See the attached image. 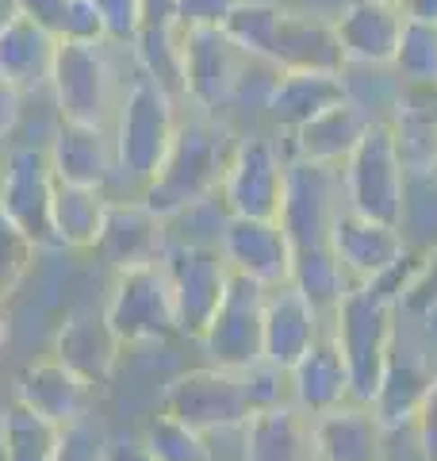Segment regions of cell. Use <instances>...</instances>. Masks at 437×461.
Wrapping results in <instances>:
<instances>
[{
	"mask_svg": "<svg viewBox=\"0 0 437 461\" xmlns=\"http://www.w3.org/2000/svg\"><path fill=\"white\" fill-rule=\"evenodd\" d=\"M235 127L218 115H181L177 135H173L157 173L138 189V200L165 223L188 208L208 204L223 189V173L230 154H235Z\"/></svg>",
	"mask_w": 437,
	"mask_h": 461,
	"instance_id": "cell-1",
	"label": "cell"
},
{
	"mask_svg": "<svg viewBox=\"0 0 437 461\" xmlns=\"http://www.w3.org/2000/svg\"><path fill=\"white\" fill-rule=\"evenodd\" d=\"M399 285L403 269L372 285H349V293L330 312V335L342 346L349 377H353V400L361 403L376 400L388 357L399 342Z\"/></svg>",
	"mask_w": 437,
	"mask_h": 461,
	"instance_id": "cell-2",
	"label": "cell"
},
{
	"mask_svg": "<svg viewBox=\"0 0 437 461\" xmlns=\"http://www.w3.org/2000/svg\"><path fill=\"white\" fill-rule=\"evenodd\" d=\"M177 127H181V100L135 69V77L127 81L123 100L111 120L120 177L135 181V189H142L157 173V166H162Z\"/></svg>",
	"mask_w": 437,
	"mask_h": 461,
	"instance_id": "cell-3",
	"label": "cell"
},
{
	"mask_svg": "<svg viewBox=\"0 0 437 461\" xmlns=\"http://www.w3.org/2000/svg\"><path fill=\"white\" fill-rule=\"evenodd\" d=\"M115 50L127 47H115V42H69V39L58 42L50 96L62 120L111 127L115 108H120L127 89V81L120 77Z\"/></svg>",
	"mask_w": 437,
	"mask_h": 461,
	"instance_id": "cell-4",
	"label": "cell"
},
{
	"mask_svg": "<svg viewBox=\"0 0 437 461\" xmlns=\"http://www.w3.org/2000/svg\"><path fill=\"white\" fill-rule=\"evenodd\" d=\"M338 173H342V196H345L349 212L403 227L411 173H406L403 158H399L396 135H391L388 120L369 123V131L361 135V142L342 162Z\"/></svg>",
	"mask_w": 437,
	"mask_h": 461,
	"instance_id": "cell-5",
	"label": "cell"
},
{
	"mask_svg": "<svg viewBox=\"0 0 437 461\" xmlns=\"http://www.w3.org/2000/svg\"><path fill=\"white\" fill-rule=\"evenodd\" d=\"M250 58L223 27H181V85L192 112L218 115L235 104L238 85L250 74Z\"/></svg>",
	"mask_w": 437,
	"mask_h": 461,
	"instance_id": "cell-6",
	"label": "cell"
},
{
	"mask_svg": "<svg viewBox=\"0 0 437 461\" xmlns=\"http://www.w3.org/2000/svg\"><path fill=\"white\" fill-rule=\"evenodd\" d=\"M281 139L265 131L238 135L223 173V189H218L227 215H245V220H276L281 215L288 177V142Z\"/></svg>",
	"mask_w": 437,
	"mask_h": 461,
	"instance_id": "cell-7",
	"label": "cell"
},
{
	"mask_svg": "<svg viewBox=\"0 0 437 461\" xmlns=\"http://www.w3.org/2000/svg\"><path fill=\"white\" fill-rule=\"evenodd\" d=\"M104 320L123 346L177 339L181 327H177V304H173V285H169L165 262L115 273Z\"/></svg>",
	"mask_w": 437,
	"mask_h": 461,
	"instance_id": "cell-8",
	"label": "cell"
},
{
	"mask_svg": "<svg viewBox=\"0 0 437 461\" xmlns=\"http://www.w3.org/2000/svg\"><path fill=\"white\" fill-rule=\"evenodd\" d=\"M265 296L269 288L261 281L230 269L227 293L218 300L208 330L200 335V346L208 350L211 366L250 369L265 362Z\"/></svg>",
	"mask_w": 437,
	"mask_h": 461,
	"instance_id": "cell-9",
	"label": "cell"
},
{
	"mask_svg": "<svg viewBox=\"0 0 437 461\" xmlns=\"http://www.w3.org/2000/svg\"><path fill=\"white\" fill-rule=\"evenodd\" d=\"M345 208L342 196V173L334 166H318L308 158H291L288 154V177H284V200L276 223L284 227V235L296 250L326 247L334 215Z\"/></svg>",
	"mask_w": 437,
	"mask_h": 461,
	"instance_id": "cell-10",
	"label": "cell"
},
{
	"mask_svg": "<svg viewBox=\"0 0 437 461\" xmlns=\"http://www.w3.org/2000/svg\"><path fill=\"white\" fill-rule=\"evenodd\" d=\"M54 200V169L47 147L31 142H8L4 173H0V212L16 223L39 250H62L50 220Z\"/></svg>",
	"mask_w": 437,
	"mask_h": 461,
	"instance_id": "cell-11",
	"label": "cell"
},
{
	"mask_svg": "<svg viewBox=\"0 0 437 461\" xmlns=\"http://www.w3.org/2000/svg\"><path fill=\"white\" fill-rule=\"evenodd\" d=\"M162 411L200 430V435H208V430H218V427H242L254 408H250V396H245L242 369L203 366L169 381L162 396Z\"/></svg>",
	"mask_w": 437,
	"mask_h": 461,
	"instance_id": "cell-12",
	"label": "cell"
},
{
	"mask_svg": "<svg viewBox=\"0 0 437 461\" xmlns=\"http://www.w3.org/2000/svg\"><path fill=\"white\" fill-rule=\"evenodd\" d=\"M165 269L173 285V304H177V327L184 339H196L208 330L211 315L230 285V266L218 242H181L165 250Z\"/></svg>",
	"mask_w": 437,
	"mask_h": 461,
	"instance_id": "cell-13",
	"label": "cell"
},
{
	"mask_svg": "<svg viewBox=\"0 0 437 461\" xmlns=\"http://www.w3.org/2000/svg\"><path fill=\"white\" fill-rule=\"evenodd\" d=\"M330 250H334V258H338V266L349 277V285L384 281V277H391V273H399L403 262L411 258V247H406V239H403V227L369 220V215H357L349 208H342L338 215H334Z\"/></svg>",
	"mask_w": 437,
	"mask_h": 461,
	"instance_id": "cell-14",
	"label": "cell"
},
{
	"mask_svg": "<svg viewBox=\"0 0 437 461\" xmlns=\"http://www.w3.org/2000/svg\"><path fill=\"white\" fill-rule=\"evenodd\" d=\"M165 227L169 223L162 215H154L138 196L111 200L93 250L104 258L115 273L138 269V266H157V262H165V250H169Z\"/></svg>",
	"mask_w": 437,
	"mask_h": 461,
	"instance_id": "cell-15",
	"label": "cell"
},
{
	"mask_svg": "<svg viewBox=\"0 0 437 461\" xmlns=\"http://www.w3.org/2000/svg\"><path fill=\"white\" fill-rule=\"evenodd\" d=\"M218 250L227 266L254 277L265 288L291 281V242L276 220H245V215H227L218 230Z\"/></svg>",
	"mask_w": 437,
	"mask_h": 461,
	"instance_id": "cell-16",
	"label": "cell"
},
{
	"mask_svg": "<svg viewBox=\"0 0 437 461\" xmlns=\"http://www.w3.org/2000/svg\"><path fill=\"white\" fill-rule=\"evenodd\" d=\"M47 158H50L54 181H66V185H85V189L108 193V185L120 177L111 127L62 120L47 142Z\"/></svg>",
	"mask_w": 437,
	"mask_h": 461,
	"instance_id": "cell-17",
	"label": "cell"
},
{
	"mask_svg": "<svg viewBox=\"0 0 437 461\" xmlns=\"http://www.w3.org/2000/svg\"><path fill=\"white\" fill-rule=\"evenodd\" d=\"M342 100H349L342 69L338 74L334 69H276L261 112L281 135H291L296 127L323 115L334 104H342Z\"/></svg>",
	"mask_w": 437,
	"mask_h": 461,
	"instance_id": "cell-18",
	"label": "cell"
},
{
	"mask_svg": "<svg viewBox=\"0 0 437 461\" xmlns=\"http://www.w3.org/2000/svg\"><path fill=\"white\" fill-rule=\"evenodd\" d=\"M403 8L388 0H349L334 16L345 66H391L403 35Z\"/></svg>",
	"mask_w": 437,
	"mask_h": 461,
	"instance_id": "cell-19",
	"label": "cell"
},
{
	"mask_svg": "<svg viewBox=\"0 0 437 461\" xmlns=\"http://www.w3.org/2000/svg\"><path fill=\"white\" fill-rule=\"evenodd\" d=\"M315 423V454L318 461H384L388 457V427L372 403L345 400L323 415H311Z\"/></svg>",
	"mask_w": 437,
	"mask_h": 461,
	"instance_id": "cell-20",
	"label": "cell"
},
{
	"mask_svg": "<svg viewBox=\"0 0 437 461\" xmlns=\"http://www.w3.org/2000/svg\"><path fill=\"white\" fill-rule=\"evenodd\" d=\"M323 312H318L296 285H276L265 296V362L291 369L311 346L323 339Z\"/></svg>",
	"mask_w": 437,
	"mask_h": 461,
	"instance_id": "cell-21",
	"label": "cell"
},
{
	"mask_svg": "<svg viewBox=\"0 0 437 461\" xmlns=\"http://www.w3.org/2000/svg\"><path fill=\"white\" fill-rule=\"evenodd\" d=\"M120 354H123V342L115 339V330L108 327L104 312L77 308L54 335V362L73 369L93 388H104L111 381Z\"/></svg>",
	"mask_w": 437,
	"mask_h": 461,
	"instance_id": "cell-22",
	"label": "cell"
},
{
	"mask_svg": "<svg viewBox=\"0 0 437 461\" xmlns=\"http://www.w3.org/2000/svg\"><path fill=\"white\" fill-rule=\"evenodd\" d=\"M269 62L276 69H334V74L345 69L342 39L334 32V20L281 5Z\"/></svg>",
	"mask_w": 437,
	"mask_h": 461,
	"instance_id": "cell-23",
	"label": "cell"
},
{
	"mask_svg": "<svg viewBox=\"0 0 437 461\" xmlns=\"http://www.w3.org/2000/svg\"><path fill=\"white\" fill-rule=\"evenodd\" d=\"M12 400L23 403L27 411H35L39 420H47L54 427H66V423H77L89 415V403H93V384L81 381L73 369H66L62 362H39V366H27L16 388H12Z\"/></svg>",
	"mask_w": 437,
	"mask_h": 461,
	"instance_id": "cell-24",
	"label": "cell"
},
{
	"mask_svg": "<svg viewBox=\"0 0 437 461\" xmlns=\"http://www.w3.org/2000/svg\"><path fill=\"white\" fill-rule=\"evenodd\" d=\"M391 135L411 177L437 173V85H399L391 104Z\"/></svg>",
	"mask_w": 437,
	"mask_h": 461,
	"instance_id": "cell-25",
	"label": "cell"
},
{
	"mask_svg": "<svg viewBox=\"0 0 437 461\" xmlns=\"http://www.w3.org/2000/svg\"><path fill=\"white\" fill-rule=\"evenodd\" d=\"M242 461H318L315 423L296 403H272L254 411L242 427Z\"/></svg>",
	"mask_w": 437,
	"mask_h": 461,
	"instance_id": "cell-26",
	"label": "cell"
},
{
	"mask_svg": "<svg viewBox=\"0 0 437 461\" xmlns=\"http://www.w3.org/2000/svg\"><path fill=\"white\" fill-rule=\"evenodd\" d=\"M288 381H291V403L308 415H323L338 408V403L353 400V377H349L345 354L330 330H323V339L288 369Z\"/></svg>",
	"mask_w": 437,
	"mask_h": 461,
	"instance_id": "cell-27",
	"label": "cell"
},
{
	"mask_svg": "<svg viewBox=\"0 0 437 461\" xmlns=\"http://www.w3.org/2000/svg\"><path fill=\"white\" fill-rule=\"evenodd\" d=\"M369 123H372V115L364 112L361 104H353V100H342V104H334L323 115H315V120L296 127V131H291L284 142H288L291 158H308V162L342 169V162L353 154L361 135L369 131Z\"/></svg>",
	"mask_w": 437,
	"mask_h": 461,
	"instance_id": "cell-28",
	"label": "cell"
},
{
	"mask_svg": "<svg viewBox=\"0 0 437 461\" xmlns=\"http://www.w3.org/2000/svg\"><path fill=\"white\" fill-rule=\"evenodd\" d=\"M433 377H437V369L426 362V354H418L415 346L396 342V350L388 357V369H384V381L372 400V411L380 415V423L388 430L411 427L422 400H426V393L433 388Z\"/></svg>",
	"mask_w": 437,
	"mask_h": 461,
	"instance_id": "cell-29",
	"label": "cell"
},
{
	"mask_svg": "<svg viewBox=\"0 0 437 461\" xmlns=\"http://www.w3.org/2000/svg\"><path fill=\"white\" fill-rule=\"evenodd\" d=\"M58 39L47 27H39L35 20L16 16L4 32H0V74L8 81H16L23 93H47L50 74H54V58H58Z\"/></svg>",
	"mask_w": 437,
	"mask_h": 461,
	"instance_id": "cell-30",
	"label": "cell"
},
{
	"mask_svg": "<svg viewBox=\"0 0 437 461\" xmlns=\"http://www.w3.org/2000/svg\"><path fill=\"white\" fill-rule=\"evenodd\" d=\"M111 196L104 189H85V185H66L54 181V200H50V220L54 235L66 250H93L104 227Z\"/></svg>",
	"mask_w": 437,
	"mask_h": 461,
	"instance_id": "cell-31",
	"label": "cell"
},
{
	"mask_svg": "<svg viewBox=\"0 0 437 461\" xmlns=\"http://www.w3.org/2000/svg\"><path fill=\"white\" fill-rule=\"evenodd\" d=\"M130 66L157 81L165 93H173L184 104V85H181V23H146L127 47Z\"/></svg>",
	"mask_w": 437,
	"mask_h": 461,
	"instance_id": "cell-32",
	"label": "cell"
},
{
	"mask_svg": "<svg viewBox=\"0 0 437 461\" xmlns=\"http://www.w3.org/2000/svg\"><path fill=\"white\" fill-rule=\"evenodd\" d=\"M291 285H296L323 315H330L338 308V300L349 293V277L342 273L330 242L326 247H311V250L291 254Z\"/></svg>",
	"mask_w": 437,
	"mask_h": 461,
	"instance_id": "cell-33",
	"label": "cell"
},
{
	"mask_svg": "<svg viewBox=\"0 0 437 461\" xmlns=\"http://www.w3.org/2000/svg\"><path fill=\"white\" fill-rule=\"evenodd\" d=\"M0 442H4L8 461H54L58 427L12 400L8 411L0 415Z\"/></svg>",
	"mask_w": 437,
	"mask_h": 461,
	"instance_id": "cell-34",
	"label": "cell"
},
{
	"mask_svg": "<svg viewBox=\"0 0 437 461\" xmlns=\"http://www.w3.org/2000/svg\"><path fill=\"white\" fill-rule=\"evenodd\" d=\"M142 450L154 461H211L208 438L188 423L173 420L169 411H157L142 430Z\"/></svg>",
	"mask_w": 437,
	"mask_h": 461,
	"instance_id": "cell-35",
	"label": "cell"
},
{
	"mask_svg": "<svg viewBox=\"0 0 437 461\" xmlns=\"http://www.w3.org/2000/svg\"><path fill=\"white\" fill-rule=\"evenodd\" d=\"M391 69L403 85H437V23L406 20Z\"/></svg>",
	"mask_w": 437,
	"mask_h": 461,
	"instance_id": "cell-36",
	"label": "cell"
},
{
	"mask_svg": "<svg viewBox=\"0 0 437 461\" xmlns=\"http://www.w3.org/2000/svg\"><path fill=\"white\" fill-rule=\"evenodd\" d=\"M276 20H281V0H245V5H238L227 16L223 32L235 39L250 58H257V62H269Z\"/></svg>",
	"mask_w": 437,
	"mask_h": 461,
	"instance_id": "cell-37",
	"label": "cell"
},
{
	"mask_svg": "<svg viewBox=\"0 0 437 461\" xmlns=\"http://www.w3.org/2000/svg\"><path fill=\"white\" fill-rule=\"evenodd\" d=\"M35 242L0 212V300H8L27 277V269L35 262Z\"/></svg>",
	"mask_w": 437,
	"mask_h": 461,
	"instance_id": "cell-38",
	"label": "cell"
},
{
	"mask_svg": "<svg viewBox=\"0 0 437 461\" xmlns=\"http://www.w3.org/2000/svg\"><path fill=\"white\" fill-rule=\"evenodd\" d=\"M399 304L415 315H437V247L426 250V258L406 273L399 285Z\"/></svg>",
	"mask_w": 437,
	"mask_h": 461,
	"instance_id": "cell-39",
	"label": "cell"
},
{
	"mask_svg": "<svg viewBox=\"0 0 437 461\" xmlns=\"http://www.w3.org/2000/svg\"><path fill=\"white\" fill-rule=\"evenodd\" d=\"M54 461H111V457H108L104 435L89 420H77V423L58 427Z\"/></svg>",
	"mask_w": 437,
	"mask_h": 461,
	"instance_id": "cell-40",
	"label": "cell"
},
{
	"mask_svg": "<svg viewBox=\"0 0 437 461\" xmlns=\"http://www.w3.org/2000/svg\"><path fill=\"white\" fill-rule=\"evenodd\" d=\"M242 381H245V396H250V408H272V403H288L291 400V381H288V369H276L269 362H257L250 369H242ZM250 411V415H254Z\"/></svg>",
	"mask_w": 437,
	"mask_h": 461,
	"instance_id": "cell-41",
	"label": "cell"
},
{
	"mask_svg": "<svg viewBox=\"0 0 437 461\" xmlns=\"http://www.w3.org/2000/svg\"><path fill=\"white\" fill-rule=\"evenodd\" d=\"M100 20H104V39L115 47H130L135 35L146 27V5L142 0H96Z\"/></svg>",
	"mask_w": 437,
	"mask_h": 461,
	"instance_id": "cell-42",
	"label": "cell"
},
{
	"mask_svg": "<svg viewBox=\"0 0 437 461\" xmlns=\"http://www.w3.org/2000/svg\"><path fill=\"white\" fill-rule=\"evenodd\" d=\"M58 39H69V42H108L96 0H69L66 23H62V35H58Z\"/></svg>",
	"mask_w": 437,
	"mask_h": 461,
	"instance_id": "cell-43",
	"label": "cell"
},
{
	"mask_svg": "<svg viewBox=\"0 0 437 461\" xmlns=\"http://www.w3.org/2000/svg\"><path fill=\"white\" fill-rule=\"evenodd\" d=\"M245 0H177L181 27H223L227 16Z\"/></svg>",
	"mask_w": 437,
	"mask_h": 461,
	"instance_id": "cell-44",
	"label": "cell"
},
{
	"mask_svg": "<svg viewBox=\"0 0 437 461\" xmlns=\"http://www.w3.org/2000/svg\"><path fill=\"white\" fill-rule=\"evenodd\" d=\"M27 100L31 93H23L16 81H8L0 74V142H12L23 127V115H27Z\"/></svg>",
	"mask_w": 437,
	"mask_h": 461,
	"instance_id": "cell-45",
	"label": "cell"
},
{
	"mask_svg": "<svg viewBox=\"0 0 437 461\" xmlns=\"http://www.w3.org/2000/svg\"><path fill=\"white\" fill-rule=\"evenodd\" d=\"M415 446H418V454L426 457V461H437V377H433V388L426 393V400H422V408L415 415Z\"/></svg>",
	"mask_w": 437,
	"mask_h": 461,
	"instance_id": "cell-46",
	"label": "cell"
},
{
	"mask_svg": "<svg viewBox=\"0 0 437 461\" xmlns=\"http://www.w3.org/2000/svg\"><path fill=\"white\" fill-rule=\"evenodd\" d=\"M16 5H20V16L35 20L39 27H47V32H54V35H62L69 0H16Z\"/></svg>",
	"mask_w": 437,
	"mask_h": 461,
	"instance_id": "cell-47",
	"label": "cell"
},
{
	"mask_svg": "<svg viewBox=\"0 0 437 461\" xmlns=\"http://www.w3.org/2000/svg\"><path fill=\"white\" fill-rule=\"evenodd\" d=\"M281 5L299 8V12H311V16H326V20H334V16H338V12L349 5V0H281Z\"/></svg>",
	"mask_w": 437,
	"mask_h": 461,
	"instance_id": "cell-48",
	"label": "cell"
},
{
	"mask_svg": "<svg viewBox=\"0 0 437 461\" xmlns=\"http://www.w3.org/2000/svg\"><path fill=\"white\" fill-rule=\"evenodd\" d=\"M403 16L418 23H437V0H399Z\"/></svg>",
	"mask_w": 437,
	"mask_h": 461,
	"instance_id": "cell-49",
	"label": "cell"
},
{
	"mask_svg": "<svg viewBox=\"0 0 437 461\" xmlns=\"http://www.w3.org/2000/svg\"><path fill=\"white\" fill-rule=\"evenodd\" d=\"M146 23H177V0H142Z\"/></svg>",
	"mask_w": 437,
	"mask_h": 461,
	"instance_id": "cell-50",
	"label": "cell"
},
{
	"mask_svg": "<svg viewBox=\"0 0 437 461\" xmlns=\"http://www.w3.org/2000/svg\"><path fill=\"white\" fill-rule=\"evenodd\" d=\"M16 16H20V5H16V0H0V32H4V27L16 20Z\"/></svg>",
	"mask_w": 437,
	"mask_h": 461,
	"instance_id": "cell-51",
	"label": "cell"
},
{
	"mask_svg": "<svg viewBox=\"0 0 437 461\" xmlns=\"http://www.w3.org/2000/svg\"><path fill=\"white\" fill-rule=\"evenodd\" d=\"M12 323V315H8V308H4V300H0V350H4V342H8V327Z\"/></svg>",
	"mask_w": 437,
	"mask_h": 461,
	"instance_id": "cell-52",
	"label": "cell"
},
{
	"mask_svg": "<svg viewBox=\"0 0 437 461\" xmlns=\"http://www.w3.org/2000/svg\"><path fill=\"white\" fill-rule=\"evenodd\" d=\"M115 461H154V457H150V454H146V450H142V446H135V450H123V454H120V457H115Z\"/></svg>",
	"mask_w": 437,
	"mask_h": 461,
	"instance_id": "cell-53",
	"label": "cell"
},
{
	"mask_svg": "<svg viewBox=\"0 0 437 461\" xmlns=\"http://www.w3.org/2000/svg\"><path fill=\"white\" fill-rule=\"evenodd\" d=\"M4 154H8V142H0V173H4Z\"/></svg>",
	"mask_w": 437,
	"mask_h": 461,
	"instance_id": "cell-54",
	"label": "cell"
},
{
	"mask_svg": "<svg viewBox=\"0 0 437 461\" xmlns=\"http://www.w3.org/2000/svg\"><path fill=\"white\" fill-rule=\"evenodd\" d=\"M0 461H8V457H4V442H0Z\"/></svg>",
	"mask_w": 437,
	"mask_h": 461,
	"instance_id": "cell-55",
	"label": "cell"
},
{
	"mask_svg": "<svg viewBox=\"0 0 437 461\" xmlns=\"http://www.w3.org/2000/svg\"><path fill=\"white\" fill-rule=\"evenodd\" d=\"M388 5H399V0H388Z\"/></svg>",
	"mask_w": 437,
	"mask_h": 461,
	"instance_id": "cell-56",
	"label": "cell"
}]
</instances>
